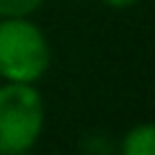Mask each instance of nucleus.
<instances>
[{
	"instance_id": "f257e3e1",
	"label": "nucleus",
	"mask_w": 155,
	"mask_h": 155,
	"mask_svg": "<svg viewBox=\"0 0 155 155\" xmlns=\"http://www.w3.org/2000/svg\"><path fill=\"white\" fill-rule=\"evenodd\" d=\"M52 62L49 41L28 16L0 21V78L5 83H36Z\"/></svg>"
},
{
	"instance_id": "f03ea898",
	"label": "nucleus",
	"mask_w": 155,
	"mask_h": 155,
	"mask_svg": "<svg viewBox=\"0 0 155 155\" xmlns=\"http://www.w3.org/2000/svg\"><path fill=\"white\" fill-rule=\"evenodd\" d=\"M44 129V98L34 83L0 85V155H21Z\"/></svg>"
},
{
	"instance_id": "7ed1b4c3",
	"label": "nucleus",
	"mask_w": 155,
	"mask_h": 155,
	"mask_svg": "<svg viewBox=\"0 0 155 155\" xmlns=\"http://www.w3.org/2000/svg\"><path fill=\"white\" fill-rule=\"evenodd\" d=\"M119 155H155V129L150 122H142L124 134Z\"/></svg>"
},
{
	"instance_id": "20e7f679",
	"label": "nucleus",
	"mask_w": 155,
	"mask_h": 155,
	"mask_svg": "<svg viewBox=\"0 0 155 155\" xmlns=\"http://www.w3.org/2000/svg\"><path fill=\"white\" fill-rule=\"evenodd\" d=\"M44 0H0V16L3 18H18V16H31L34 11L41 8Z\"/></svg>"
},
{
	"instance_id": "39448f33",
	"label": "nucleus",
	"mask_w": 155,
	"mask_h": 155,
	"mask_svg": "<svg viewBox=\"0 0 155 155\" xmlns=\"http://www.w3.org/2000/svg\"><path fill=\"white\" fill-rule=\"evenodd\" d=\"M98 3H104L106 8H116V11H124V8H132V5H137L140 0H98Z\"/></svg>"
}]
</instances>
